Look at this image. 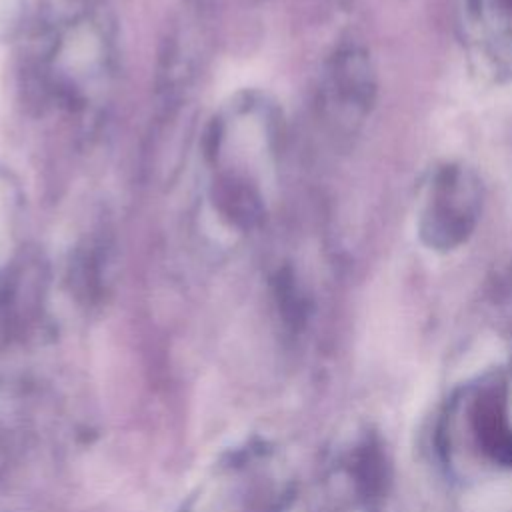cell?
Masks as SVG:
<instances>
[{"mask_svg":"<svg viewBox=\"0 0 512 512\" xmlns=\"http://www.w3.org/2000/svg\"><path fill=\"white\" fill-rule=\"evenodd\" d=\"M468 8L488 40L512 42V0H468Z\"/></svg>","mask_w":512,"mask_h":512,"instance_id":"7a4b0ae2","label":"cell"},{"mask_svg":"<svg viewBox=\"0 0 512 512\" xmlns=\"http://www.w3.org/2000/svg\"><path fill=\"white\" fill-rule=\"evenodd\" d=\"M482 186L466 166H444L432 178L420 212L418 230L432 250H454L478 224Z\"/></svg>","mask_w":512,"mask_h":512,"instance_id":"6da1fadb","label":"cell"}]
</instances>
